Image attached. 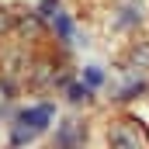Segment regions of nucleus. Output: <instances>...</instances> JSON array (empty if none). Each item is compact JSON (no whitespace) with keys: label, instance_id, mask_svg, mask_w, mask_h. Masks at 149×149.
<instances>
[{"label":"nucleus","instance_id":"7ed1b4c3","mask_svg":"<svg viewBox=\"0 0 149 149\" xmlns=\"http://www.w3.org/2000/svg\"><path fill=\"white\" fill-rule=\"evenodd\" d=\"M80 139H83V128H80L76 121H70V125H66V128L59 132V146H66V149H73Z\"/></svg>","mask_w":149,"mask_h":149},{"label":"nucleus","instance_id":"423d86ee","mask_svg":"<svg viewBox=\"0 0 149 149\" xmlns=\"http://www.w3.org/2000/svg\"><path fill=\"white\" fill-rule=\"evenodd\" d=\"M56 10H59V0H45L42 3V14L45 17H56Z\"/></svg>","mask_w":149,"mask_h":149},{"label":"nucleus","instance_id":"39448f33","mask_svg":"<svg viewBox=\"0 0 149 149\" xmlns=\"http://www.w3.org/2000/svg\"><path fill=\"white\" fill-rule=\"evenodd\" d=\"M56 28H59V35H63V38H70V21H66L59 10H56Z\"/></svg>","mask_w":149,"mask_h":149},{"label":"nucleus","instance_id":"0eeeda50","mask_svg":"<svg viewBox=\"0 0 149 149\" xmlns=\"http://www.w3.org/2000/svg\"><path fill=\"white\" fill-rule=\"evenodd\" d=\"M101 80H104V76H101V70H87V83H90V87H97Z\"/></svg>","mask_w":149,"mask_h":149},{"label":"nucleus","instance_id":"f257e3e1","mask_svg":"<svg viewBox=\"0 0 149 149\" xmlns=\"http://www.w3.org/2000/svg\"><path fill=\"white\" fill-rule=\"evenodd\" d=\"M49 118H52V108H49V104L31 108V111H21V118H17V132H14V142H24V139H31L35 132H42V128L49 125Z\"/></svg>","mask_w":149,"mask_h":149},{"label":"nucleus","instance_id":"20e7f679","mask_svg":"<svg viewBox=\"0 0 149 149\" xmlns=\"http://www.w3.org/2000/svg\"><path fill=\"white\" fill-rule=\"evenodd\" d=\"M87 97H90V90H87V87H80V83H73V87H70V101H76V104H80V101H87Z\"/></svg>","mask_w":149,"mask_h":149},{"label":"nucleus","instance_id":"f03ea898","mask_svg":"<svg viewBox=\"0 0 149 149\" xmlns=\"http://www.w3.org/2000/svg\"><path fill=\"white\" fill-rule=\"evenodd\" d=\"M111 149H146V135L139 132V125L125 121L111 132Z\"/></svg>","mask_w":149,"mask_h":149}]
</instances>
